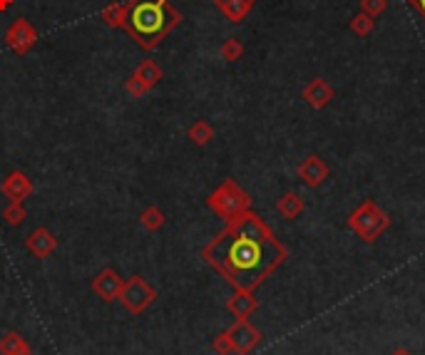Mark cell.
I'll return each mask as SVG.
<instances>
[{
  "label": "cell",
  "mask_w": 425,
  "mask_h": 355,
  "mask_svg": "<svg viewBox=\"0 0 425 355\" xmlns=\"http://www.w3.org/2000/svg\"><path fill=\"white\" fill-rule=\"evenodd\" d=\"M201 258L236 291H254L281 266L286 248L259 214L244 211L201 248Z\"/></svg>",
  "instance_id": "6da1fadb"
},
{
  "label": "cell",
  "mask_w": 425,
  "mask_h": 355,
  "mask_svg": "<svg viewBox=\"0 0 425 355\" xmlns=\"http://www.w3.org/2000/svg\"><path fill=\"white\" fill-rule=\"evenodd\" d=\"M182 13L169 0H127L122 30L145 53H152L182 23Z\"/></svg>",
  "instance_id": "7a4b0ae2"
},
{
  "label": "cell",
  "mask_w": 425,
  "mask_h": 355,
  "mask_svg": "<svg viewBox=\"0 0 425 355\" xmlns=\"http://www.w3.org/2000/svg\"><path fill=\"white\" fill-rule=\"evenodd\" d=\"M206 206H209V209L214 211L219 219L229 221V219H234V216H239V214H244V211H249L251 199H249V194H246V191L241 189V186L236 184L234 179H226V181H221V184L209 194V199H206Z\"/></svg>",
  "instance_id": "3957f363"
},
{
  "label": "cell",
  "mask_w": 425,
  "mask_h": 355,
  "mask_svg": "<svg viewBox=\"0 0 425 355\" xmlns=\"http://www.w3.org/2000/svg\"><path fill=\"white\" fill-rule=\"evenodd\" d=\"M348 226H351L366 243H373L388 226H391V219H388V214H383V211L378 209L376 201L368 199L348 216Z\"/></svg>",
  "instance_id": "277c9868"
},
{
  "label": "cell",
  "mask_w": 425,
  "mask_h": 355,
  "mask_svg": "<svg viewBox=\"0 0 425 355\" xmlns=\"http://www.w3.org/2000/svg\"><path fill=\"white\" fill-rule=\"evenodd\" d=\"M154 298H157V291L147 278L130 276V278H125V286H122V291H120L117 301L122 303L127 313H132V316H142V313L154 303Z\"/></svg>",
  "instance_id": "5b68a950"
},
{
  "label": "cell",
  "mask_w": 425,
  "mask_h": 355,
  "mask_svg": "<svg viewBox=\"0 0 425 355\" xmlns=\"http://www.w3.org/2000/svg\"><path fill=\"white\" fill-rule=\"evenodd\" d=\"M38 30H35V25L30 23L28 18H15L13 23H10V28L5 30V45H8L10 50H13L15 55H28L30 50L38 45Z\"/></svg>",
  "instance_id": "8992f818"
},
{
  "label": "cell",
  "mask_w": 425,
  "mask_h": 355,
  "mask_svg": "<svg viewBox=\"0 0 425 355\" xmlns=\"http://www.w3.org/2000/svg\"><path fill=\"white\" fill-rule=\"evenodd\" d=\"M226 333H229L231 346H234L236 355H251L261 346V341H264L261 331L251 326L249 321H234L229 328H226Z\"/></svg>",
  "instance_id": "52a82bcc"
},
{
  "label": "cell",
  "mask_w": 425,
  "mask_h": 355,
  "mask_svg": "<svg viewBox=\"0 0 425 355\" xmlns=\"http://www.w3.org/2000/svg\"><path fill=\"white\" fill-rule=\"evenodd\" d=\"M122 286H125V278L120 276L115 268H103V271H100L98 276L93 278V283H90L93 293L100 298V301H105V303L117 301L120 291H122Z\"/></svg>",
  "instance_id": "ba28073f"
},
{
  "label": "cell",
  "mask_w": 425,
  "mask_h": 355,
  "mask_svg": "<svg viewBox=\"0 0 425 355\" xmlns=\"http://www.w3.org/2000/svg\"><path fill=\"white\" fill-rule=\"evenodd\" d=\"M0 191H3V196H5V199H10V201H25L28 196H33L35 186H33V179H30L25 171L15 169L3 179Z\"/></svg>",
  "instance_id": "9c48e42d"
},
{
  "label": "cell",
  "mask_w": 425,
  "mask_h": 355,
  "mask_svg": "<svg viewBox=\"0 0 425 355\" xmlns=\"http://www.w3.org/2000/svg\"><path fill=\"white\" fill-rule=\"evenodd\" d=\"M25 248H28L35 258H48L53 256L55 248H58V238H55V234L50 229L38 226V229L30 231L28 238H25Z\"/></svg>",
  "instance_id": "30bf717a"
},
{
  "label": "cell",
  "mask_w": 425,
  "mask_h": 355,
  "mask_svg": "<svg viewBox=\"0 0 425 355\" xmlns=\"http://www.w3.org/2000/svg\"><path fill=\"white\" fill-rule=\"evenodd\" d=\"M328 174H331V171H328V164L316 154L306 157V159L301 161V166H298V179H301L306 186H321L323 181L328 179Z\"/></svg>",
  "instance_id": "8fae6325"
},
{
  "label": "cell",
  "mask_w": 425,
  "mask_h": 355,
  "mask_svg": "<svg viewBox=\"0 0 425 355\" xmlns=\"http://www.w3.org/2000/svg\"><path fill=\"white\" fill-rule=\"evenodd\" d=\"M259 308V298L254 296V291H236L234 296L226 301V311L236 318V321H249Z\"/></svg>",
  "instance_id": "7c38bea8"
},
{
  "label": "cell",
  "mask_w": 425,
  "mask_h": 355,
  "mask_svg": "<svg viewBox=\"0 0 425 355\" xmlns=\"http://www.w3.org/2000/svg\"><path fill=\"white\" fill-rule=\"evenodd\" d=\"M214 5L224 13L226 20L241 23L251 13V8H254V0H214Z\"/></svg>",
  "instance_id": "4fadbf2b"
},
{
  "label": "cell",
  "mask_w": 425,
  "mask_h": 355,
  "mask_svg": "<svg viewBox=\"0 0 425 355\" xmlns=\"http://www.w3.org/2000/svg\"><path fill=\"white\" fill-rule=\"evenodd\" d=\"M0 355H33V348L20 333L8 331L0 336Z\"/></svg>",
  "instance_id": "5bb4252c"
},
{
  "label": "cell",
  "mask_w": 425,
  "mask_h": 355,
  "mask_svg": "<svg viewBox=\"0 0 425 355\" xmlns=\"http://www.w3.org/2000/svg\"><path fill=\"white\" fill-rule=\"evenodd\" d=\"M135 78L140 80L142 85H147V88H157V85L162 83V78H164V73H162V68L154 63V60H145V63H140L137 68H135Z\"/></svg>",
  "instance_id": "9a60e30c"
},
{
  "label": "cell",
  "mask_w": 425,
  "mask_h": 355,
  "mask_svg": "<svg viewBox=\"0 0 425 355\" xmlns=\"http://www.w3.org/2000/svg\"><path fill=\"white\" fill-rule=\"evenodd\" d=\"M125 15H127V3H110L100 10V20H103L107 28L120 30L125 25Z\"/></svg>",
  "instance_id": "2e32d148"
},
{
  "label": "cell",
  "mask_w": 425,
  "mask_h": 355,
  "mask_svg": "<svg viewBox=\"0 0 425 355\" xmlns=\"http://www.w3.org/2000/svg\"><path fill=\"white\" fill-rule=\"evenodd\" d=\"M276 209H279V214L283 216V219L293 221V219H298V216H301V211H303V199H301L298 194H293V191H288V194H283L281 199H279Z\"/></svg>",
  "instance_id": "e0dca14e"
},
{
  "label": "cell",
  "mask_w": 425,
  "mask_h": 355,
  "mask_svg": "<svg viewBox=\"0 0 425 355\" xmlns=\"http://www.w3.org/2000/svg\"><path fill=\"white\" fill-rule=\"evenodd\" d=\"M187 137H189L196 147H206L211 139H214V127H211L206 120H196L194 124L187 129Z\"/></svg>",
  "instance_id": "ac0fdd59"
},
{
  "label": "cell",
  "mask_w": 425,
  "mask_h": 355,
  "mask_svg": "<svg viewBox=\"0 0 425 355\" xmlns=\"http://www.w3.org/2000/svg\"><path fill=\"white\" fill-rule=\"evenodd\" d=\"M303 97H306L313 107H323V105L331 100V88H326L323 80H313V83L306 88V92H303Z\"/></svg>",
  "instance_id": "d6986e66"
},
{
  "label": "cell",
  "mask_w": 425,
  "mask_h": 355,
  "mask_svg": "<svg viewBox=\"0 0 425 355\" xmlns=\"http://www.w3.org/2000/svg\"><path fill=\"white\" fill-rule=\"evenodd\" d=\"M140 224L145 226L147 231H159L162 226L167 224V214L159 209V206H147L140 214Z\"/></svg>",
  "instance_id": "ffe728a7"
},
{
  "label": "cell",
  "mask_w": 425,
  "mask_h": 355,
  "mask_svg": "<svg viewBox=\"0 0 425 355\" xmlns=\"http://www.w3.org/2000/svg\"><path fill=\"white\" fill-rule=\"evenodd\" d=\"M3 219L8 221L10 226H20L25 219H28V211H25L23 201H8V206L3 209Z\"/></svg>",
  "instance_id": "44dd1931"
},
{
  "label": "cell",
  "mask_w": 425,
  "mask_h": 355,
  "mask_svg": "<svg viewBox=\"0 0 425 355\" xmlns=\"http://www.w3.org/2000/svg\"><path fill=\"white\" fill-rule=\"evenodd\" d=\"M241 55H244V45H241L239 40L236 38L224 40V45H221V58L229 60V63H234V60H239Z\"/></svg>",
  "instance_id": "7402d4cb"
},
{
  "label": "cell",
  "mask_w": 425,
  "mask_h": 355,
  "mask_svg": "<svg viewBox=\"0 0 425 355\" xmlns=\"http://www.w3.org/2000/svg\"><path fill=\"white\" fill-rule=\"evenodd\" d=\"M211 351H214L216 355H231V353H234V346H231L229 333L221 331L219 336H216L214 341H211Z\"/></svg>",
  "instance_id": "603a6c76"
},
{
  "label": "cell",
  "mask_w": 425,
  "mask_h": 355,
  "mask_svg": "<svg viewBox=\"0 0 425 355\" xmlns=\"http://www.w3.org/2000/svg\"><path fill=\"white\" fill-rule=\"evenodd\" d=\"M125 92H127L132 100H142L147 92H149V88H147V85H142L135 75H130V80L125 83Z\"/></svg>",
  "instance_id": "cb8c5ba5"
},
{
  "label": "cell",
  "mask_w": 425,
  "mask_h": 355,
  "mask_svg": "<svg viewBox=\"0 0 425 355\" xmlns=\"http://www.w3.org/2000/svg\"><path fill=\"white\" fill-rule=\"evenodd\" d=\"M386 8V0H363V10L368 13V18L376 13H381V10Z\"/></svg>",
  "instance_id": "d4e9b609"
},
{
  "label": "cell",
  "mask_w": 425,
  "mask_h": 355,
  "mask_svg": "<svg viewBox=\"0 0 425 355\" xmlns=\"http://www.w3.org/2000/svg\"><path fill=\"white\" fill-rule=\"evenodd\" d=\"M371 28H373V20H371V18H366V15H361V18L353 20V30H356V33L366 35Z\"/></svg>",
  "instance_id": "484cf974"
},
{
  "label": "cell",
  "mask_w": 425,
  "mask_h": 355,
  "mask_svg": "<svg viewBox=\"0 0 425 355\" xmlns=\"http://www.w3.org/2000/svg\"><path fill=\"white\" fill-rule=\"evenodd\" d=\"M15 5V0H0V13H5V10H10Z\"/></svg>",
  "instance_id": "4316f807"
},
{
  "label": "cell",
  "mask_w": 425,
  "mask_h": 355,
  "mask_svg": "<svg viewBox=\"0 0 425 355\" xmlns=\"http://www.w3.org/2000/svg\"><path fill=\"white\" fill-rule=\"evenodd\" d=\"M413 3L418 5V10H421V13L425 15V0H413Z\"/></svg>",
  "instance_id": "83f0119b"
},
{
  "label": "cell",
  "mask_w": 425,
  "mask_h": 355,
  "mask_svg": "<svg viewBox=\"0 0 425 355\" xmlns=\"http://www.w3.org/2000/svg\"><path fill=\"white\" fill-rule=\"evenodd\" d=\"M391 355H413V353H408L406 348H398V351H393Z\"/></svg>",
  "instance_id": "f1b7e54d"
}]
</instances>
